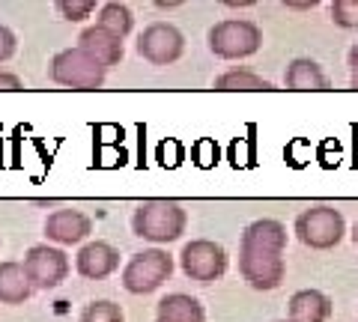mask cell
<instances>
[{
    "instance_id": "6da1fadb",
    "label": "cell",
    "mask_w": 358,
    "mask_h": 322,
    "mask_svg": "<svg viewBox=\"0 0 358 322\" xmlns=\"http://www.w3.org/2000/svg\"><path fill=\"white\" fill-rule=\"evenodd\" d=\"M188 227V212L176 200L152 197L138 203L131 212V230L138 239H147L152 245H171Z\"/></svg>"
},
{
    "instance_id": "7a4b0ae2",
    "label": "cell",
    "mask_w": 358,
    "mask_h": 322,
    "mask_svg": "<svg viewBox=\"0 0 358 322\" xmlns=\"http://www.w3.org/2000/svg\"><path fill=\"white\" fill-rule=\"evenodd\" d=\"M173 275V257L162 248H147L131 254V260L122 265V290L131 295H147L155 293L164 281H171Z\"/></svg>"
},
{
    "instance_id": "3957f363",
    "label": "cell",
    "mask_w": 358,
    "mask_h": 322,
    "mask_svg": "<svg viewBox=\"0 0 358 322\" xmlns=\"http://www.w3.org/2000/svg\"><path fill=\"white\" fill-rule=\"evenodd\" d=\"M209 51L221 60H245L260 51L263 30L248 18H224L209 27Z\"/></svg>"
},
{
    "instance_id": "277c9868",
    "label": "cell",
    "mask_w": 358,
    "mask_h": 322,
    "mask_svg": "<svg viewBox=\"0 0 358 322\" xmlns=\"http://www.w3.org/2000/svg\"><path fill=\"white\" fill-rule=\"evenodd\" d=\"M293 230L305 248L331 251L346 236V221L334 206H310L305 212H299Z\"/></svg>"
},
{
    "instance_id": "5b68a950",
    "label": "cell",
    "mask_w": 358,
    "mask_h": 322,
    "mask_svg": "<svg viewBox=\"0 0 358 322\" xmlns=\"http://www.w3.org/2000/svg\"><path fill=\"white\" fill-rule=\"evenodd\" d=\"M48 78L60 87L69 90H102L108 72L99 66L96 60H90L81 48H63L51 57L48 66Z\"/></svg>"
},
{
    "instance_id": "8992f818",
    "label": "cell",
    "mask_w": 358,
    "mask_h": 322,
    "mask_svg": "<svg viewBox=\"0 0 358 322\" xmlns=\"http://www.w3.org/2000/svg\"><path fill=\"white\" fill-rule=\"evenodd\" d=\"M239 275L257 293H272L284 284L287 260L284 251H268L254 245H239Z\"/></svg>"
},
{
    "instance_id": "52a82bcc",
    "label": "cell",
    "mask_w": 358,
    "mask_h": 322,
    "mask_svg": "<svg viewBox=\"0 0 358 322\" xmlns=\"http://www.w3.org/2000/svg\"><path fill=\"white\" fill-rule=\"evenodd\" d=\"M24 269L27 281L33 290H57V286L69 277V257H66L63 248H54V245H33L24 254Z\"/></svg>"
},
{
    "instance_id": "ba28073f",
    "label": "cell",
    "mask_w": 358,
    "mask_h": 322,
    "mask_svg": "<svg viewBox=\"0 0 358 322\" xmlns=\"http://www.w3.org/2000/svg\"><path fill=\"white\" fill-rule=\"evenodd\" d=\"M179 265H182L185 277H192V281L212 284V281H218V277H224V272H227V265H230V257L218 242L192 239L182 248V254H179Z\"/></svg>"
},
{
    "instance_id": "9c48e42d",
    "label": "cell",
    "mask_w": 358,
    "mask_h": 322,
    "mask_svg": "<svg viewBox=\"0 0 358 322\" xmlns=\"http://www.w3.org/2000/svg\"><path fill=\"white\" fill-rule=\"evenodd\" d=\"M138 54L152 66H171L185 54L182 30L171 21H152L138 36Z\"/></svg>"
},
{
    "instance_id": "30bf717a",
    "label": "cell",
    "mask_w": 358,
    "mask_h": 322,
    "mask_svg": "<svg viewBox=\"0 0 358 322\" xmlns=\"http://www.w3.org/2000/svg\"><path fill=\"white\" fill-rule=\"evenodd\" d=\"M120 269V251L110 242H87L75 257V272L87 277V281H105Z\"/></svg>"
},
{
    "instance_id": "8fae6325",
    "label": "cell",
    "mask_w": 358,
    "mask_h": 322,
    "mask_svg": "<svg viewBox=\"0 0 358 322\" xmlns=\"http://www.w3.org/2000/svg\"><path fill=\"white\" fill-rule=\"evenodd\" d=\"M93 233V221L81 209H57L45 221V236L54 245H81Z\"/></svg>"
},
{
    "instance_id": "7c38bea8",
    "label": "cell",
    "mask_w": 358,
    "mask_h": 322,
    "mask_svg": "<svg viewBox=\"0 0 358 322\" xmlns=\"http://www.w3.org/2000/svg\"><path fill=\"white\" fill-rule=\"evenodd\" d=\"M78 48H81L90 60H96L105 72L122 60V39L110 36L108 30L96 27V24L81 30V36H78Z\"/></svg>"
},
{
    "instance_id": "4fadbf2b",
    "label": "cell",
    "mask_w": 358,
    "mask_h": 322,
    "mask_svg": "<svg viewBox=\"0 0 358 322\" xmlns=\"http://www.w3.org/2000/svg\"><path fill=\"white\" fill-rule=\"evenodd\" d=\"M284 87L289 93H329L331 81L317 60L296 57L284 72Z\"/></svg>"
},
{
    "instance_id": "5bb4252c",
    "label": "cell",
    "mask_w": 358,
    "mask_h": 322,
    "mask_svg": "<svg viewBox=\"0 0 358 322\" xmlns=\"http://www.w3.org/2000/svg\"><path fill=\"white\" fill-rule=\"evenodd\" d=\"M334 314V305L326 293L320 290H299L287 302L289 322H329Z\"/></svg>"
},
{
    "instance_id": "9a60e30c",
    "label": "cell",
    "mask_w": 358,
    "mask_h": 322,
    "mask_svg": "<svg viewBox=\"0 0 358 322\" xmlns=\"http://www.w3.org/2000/svg\"><path fill=\"white\" fill-rule=\"evenodd\" d=\"M155 322H206V310L194 295L171 293L155 305Z\"/></svg>"
},
{
    "instance_id": "2e32d148",
    "label": "cell",
    "mask_w": 358,
    "mask_h": 322,
    "mask_svg": "<svg viewBox=\"0 0 358 322\" xmlns=\"http://www.w3.org/2000/svg\"><path fill=\"white\" fill-rule=\"evenodd\" d=\"M212 90L218 93H275V84L266 81L263 75H257L251 69H227L212 81Z\"/></svg>"
},
{
    "instance_id": "e0dca14e",
    "label": "cell",
    "mask_w": 358,
    "mask_h": 322,
    "mask_svg": "<svg viewBox=\"0 0 358 322\" xmlns=\"http://www.w3.org/2000/svg\"><path fill=\"white\" fill-rule=\"evenodd\" d=\"M33 295V286L27 281L21 263L3 260L0 263V305H24Z\"/></svg>"
},
{
    "instance_id": "ac0fdd59",
    "label": "cell",
    "mask_w": 358,
    "mask_h": 322,
    "mask_svg": "<svg viewBox=\"0 0 358 322\" xmlns=\"http://www.w3.org/2000/svg\"><path fill=\"white\" fill-rule=\"evenodd\" d=\"M96 27L108 30L110 36L117 39H126L131 27H134V15L126 3H117V0H110V3H102L99 6V15H96Z\"/></svg>"
},
{
    "instance_id": "d6986e66",
    "label": "cell",
    "mask_w": 358,
    "mask_h": 322,
    "mask_svg": "<svg viewBox=\"0 0 358 322\" xmlns=\"http://www.w3.org/2000/svg\"><path fill=\"white\" fill-rule=\"evenodd\" d=\"M81 322H126V316H122V307L117 302L99 298L81 310Z\"/></svg>"
},
{
    "instance_id": "ffe728a7",
    "label": "cell",
    "mask_w": 358,
    "mask_h": 322,
    "mask_svg": "<svg viewBox=\"0 0 358 322\" xmlns=\"http://www.w3.org/2000/svg\"><path fill=\"white\" fill-rule=\"evenodd\" d=\"M331 21L343 30L358 27V0H334L331 3Z\"/></svg>"
},
{
    "instance_id": "44dd1931",
    "label": "cell",
    "mask_w": 358,
    "mask_h": 322,
    "mask_svg": "<svg viewBox=\"0 0 358 322\" xmlns=\"http://www.w3.org/2000/svg\"><path fill=\"white\" fill-rule=\"evenodd\" d=\"M57 13L66 21H84L96 13V0H57Z\"/></svg>"
},
{
    "instance_id": "7402d4cb",
    "label": "cell",
    "mask_w": 358,
    "mask_h": 322,
    "mask_svg": "<svg viewBox=\"0 0 358 322\" xmlns=\"http://www.w3.org/2000/svg\"><path fill=\"white\" fill-rule=\"evenodd\" d=\"M18 48V39H15V33L9 30L6 24H0V63H6L9 57L15 54Z\"/></svg>"
},
{
    "instance_id": "603a6c76",
    "label": "cell",
    "mask_w": 358,
    "mask_h": 322,
    "mask_svg": "<svg viewBox=\"0 0 358 322\" xmlns=\"http://www.w3.org/2000/svg\"><path fill=\"white\" fill-rule=\"evenodd\" d=\"M21 90H24V81L15 72L0 69V93H21Z\"/></svg>"
},
{
    "instance_id": "cb8c5ba5",
    "label": "cell",
    "mask_w": 358,
    "mask_h": 322,
    "mask_svg": "<svg viewBox=\"0 0 358 322\" xmlns=\"http://www.w3.org/2000/svg\"><path fill=\"white\" fill-rule=\"evenodd\" d=\"M350 72H352V90H358V42L350 48Z\"/></svg>"
},
{
    "instance_id": "d4e9b609",
    "label": "cell",
    "mask_w": 358,
    "mask_h": 322,
    "mask_svg": "<svg viewBox=\"0 0 358 322\" xmlns=\"http://www.w3.org/2000/svg\"><path fill=\"white\" fill-rule=\"evenodd\" d=\"M352 239H355V245H358V224H355V230H352Z\"/></svg>"
},
{
    "instance_id": "484cf974",
    "label": "cell",
    "mask_w": 358,
    "mask_h": 322,
    "mask_svg": "<svg viewBox=\"0 0 358 322\" xmlns=\"http://www.w3.org/2000/svg\"><path fill=\"white\" fill-rule=\"evenodd\" d=\"M275 322H289V319H275Z\"/></svg>"
}]
</instances>
